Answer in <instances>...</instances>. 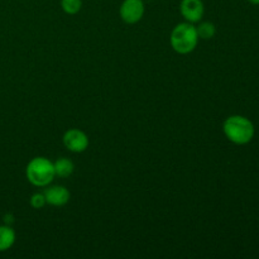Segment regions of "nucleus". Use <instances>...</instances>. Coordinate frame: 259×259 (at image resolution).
Returning a JSON list of instances; mask_svg holds the SVG:
<instances>
[{"instance_id": "f257e3e1", "label": "nucleus", "mask_w": 259, "mask_h": 259, "mask_svg": "<svg viewBox=\"0 0 259 259\" xmlns=\"http://www.w3.org/2000/svg\"><path fill=\"white\" fill-rule=\"evenodd\" d=\"M225 137L234 144H248L255 133L254 125L243 115H230L223 124Z\"/></svg>"}, {"instance_id": "f03ea898", "label": "nucleus", "mask_w": 259, "mask_h": 259, "mask_svg": "<svg viewBox=\"0 0 259 259\" xmlns=\"http://www.w3.org/2000/svg\"><path fill=\"white\" fill-rule=\"evenodd\" d=\"M199 39L196 27L189 22L177 24L172 29L171 37H169L172 48L180 55H187L192 52L196 48Z\"/></svg>"}, {"instance_id": "7ed1b4c3", "label": "nucleus", "mask_w": 259, "mask_h": 259, "mask_svg": "<svg viewBox=\"0 0 259 259\" xmlns=\"http://www.w3.org/2000/svg\"><path fill=\"white\" fill-rule=\"evenodd\" d=\"M27 179L33 186L47 187L56 177L53 162L46 157H34L30 159L25 169Z\"/></svg>"}, {"instance_id": "20e7f679", "label": "nucleus", "mask_w": 259, "mask_h": 259, "mask_svg": "<svg viewBox=\"0 0 259 259\" xmlns=\"http://www.w3.org/2000/svg\"><path fill=\"white\" fill-rule=\"evenodd\" d=\"M119 14L126 24H136L144 15L143 0H124L119 9Z\"/></svg>"}, {"instance_id": "39448f33", "label": "nucleus", "mask_w": 259, "mask_h": 259, "mask_svg": "<svg viewBox=\"0 0 259 259\" xmlns=\"http://www.w3.org/2000/svg\"><path fill=\"white\" fill-rule=\"evenodd\" d=\"M63 144L73 153L85 152L89 147V137L80 129H70L63 134Z\"/></svg>"}, {"instance_id": "423d86ee", "label": "nucleus", "mask_w": 259, "mask_h": 259, "mask_svg": "<svg viewBox=\"0 0 259 259\" xmlns=\"http://www.w3.org/2000/svg\"><path fill=\"white\" fill-rule=\"evenodd\" d=\"M180 12L185 20L189 23H197L204 17V3L202 0H182L180 4Z\"/></svg>"}, {"instance_id": "0eeeda50", "label": "nucleus", "mask_w": 259, "mask_h": 259, "mask_svg": "<svg viewBox=\"0 0 259 259\" xmlns=\"http://www.w3.org/2000/svg\"><path fill=\"white\" fill-rule=\"evenodd\" d=\"M45 197L47 204L52 205V206H63V205L67 204L70 201V191L66 189L65 186H47V189L45 190Z\"/></svg>"}, {"instance_id": "6e6552de", "label": "nucleus", "mask_w": 259, "mask_h": 259, "mask_svg": "<svg viewBox=\"0 0 259 259\" xmlns=\"http://www.w3.org/2000/svg\"><path fill=\"white\" fill-rule=\"evenodd\" d=\"M55 166V172L56 176L61 177V179H67L71 175L73 174V169H75V164L71 159L62 157V158H58L57 161L53 163Z\"/></svg>"}, {"instance_id": "1a4fd4ad", "label": "nucleus", "mask_w": 259, "mask_h": 259, "mask_svg": "<svg viewBox=\"0 0 259 259\" xmlns=\"http://www.w3.org/2000/svg\"><path fill=\"white\" fill-rule=\"evenodd\" d=\"M15 243V232L9 225L0 227V252L10 249Z\"/></svg>"}, {"instance_id": "9d476101", "label": "nucleus", "mask_w": 259, "mask_h": 259, "mask_svg": "<svg viewBox=\"0 0 259 259\" xmlns=\"http://www.w3.org/2000/svg\"><path fill=\"white\" fill-rule=\"evenodd\" d=\"M197 35L201 39H211L217 33V28L211 22H202L196 27Z\"/></svg>"}, {"instance_id": "9b49d317", "label": "nucleus", "mask_w": 259, "mask_h": 259, "mask_svg": "<svg viewBox=\"0 0 259 259\" xmlns=\"http://www.w3.org/2000/svg\"><path fill=\"white\" fill-rule=\"evenodd\" d=\"M61 7L66 14H77L82 7V0H61Z\"/></svg>"}, {"instance_id": "f8f14e48", "label": "nucleus", "mask_w": 259, "mask_h": 259, "mask_svg": "<svg viewBox=\"0 0 259 259\" xmlns=\"http://www.w3.org/2000/svg\"><path fill=\"white\" fill-rule=\"evenodd\" d=\"M46 204H47V201H46V197L43 192H37V194L32 195V197H30V206L33 209L39 210L42 207H45Z\"/></svg>"}, {"instance_id": "ddd939ff", "label": "nucleus", "mask_w": 259, "mask_h": 259, "mask_svg": "<svg viewBox=\"0 0 259 259\" xmlns=\"http://www.w3.org/2000/svg\"><path fill=\"white\" fill-rule=\"evenodd\" d=\"M249 3H252V4L254 5H259V0H248Z\"/></svg>"}]
</instances>
